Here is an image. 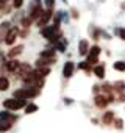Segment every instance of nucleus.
<instances>
[{"label":"nucleus","instance_id":"nucleus-1","mask_svg":"<svg viewBox=\"0 0 125 133\" xmlns=\"http://www.w3.org/2000/svg\"><path fill=\"white\" fill-rule=\"evenodd\" d=\"M42 36H44L45 39L52 41V42H56V41L63 39V33H61L58 28H55L53 25H50V27H44V28H42Z\"/></svg>","mask_w":125,"mask_h":133},{"label":"nucleus","instance_id":"nucleus-2","mask_svg":"<svg viewBox=\"0 0 125 133\" xmlns=\"http://www.w3.org/2000/svg\"><path fill=\"white\" fill-rule=\"evenodd\" d=\"M3 107L6 110H11V111H16V110H20V108H25V100H19V99H6L3 102Z\"/></svg>","mask_w":125,"mask_h":133},{"label":"nucleus","instance_id":"nucleus-3","mask_svg":"<svg viewBox=\"0 0 125 133\" xmlns=\"http://www.w3.org/2000/svg\"><path fill=\"white\" fill-rule=\"evenodd\" d=\"M17 121V116H14L10 111H0V122L3 124H14Z\"/></svg>","mask_w":125,"mask_h":133},{"label":"nucleus","instance_id":"nucleus-4","mask_svg":"<svg viewBox=\"0 0 125 133\" xmlns=\"http://www.w3.org/2000/svg\"><path fill=\"white\" fill-rule=\"evenodd\" d=\"M30 72H31V68H30V66H28L27 63H20V64H19V68L16 69V72H14V74H17V75L24 80Z\"/></svg>","mask_w":125,"mask_h":133},{"label":"nucleus","instance_id":"nucleus-5","mask_svg":"<svg viewBox=\"0 0 125 133\" xmlns=\"http://www.w3.org/2000/svg\"><path fill=\"white\" fill-rule=\"evenodd\" d=\"M41 59L45 61V64H52L56 61V56H55V50H42L41 52Z\"/></svg>","mask_w":125,"mask_h":133},{"label":"nucleus","instance_id":"nucleus-6","mask_svg":"<svg viewBox=\"0 0 125 133\" xmlns=\"http://www.w3.org/2000/svg\"><path fill=\"white\" fill-rule=\"evenodd\" d=\"M52 10H47V11H44V14L39 17V21H38V25H39V28H44L47 24H48V21L52 19Z\"/></svg>","mask_w":125,"mask_h":133},{"label":"nucleus","instance_id":"nucleus-7","mask_svg":"<svg viewBox=\"0 0 125 133\" xmlns=\"http://www.w3.org/2000/svg\"><path fill=\"white\" fill-rule=\"evenodd\" d=\"M10 30H11L10 22H2V24H0V42H3V41L6 39Z\"/></svg>","mask_w":125,"mask_h":133},{"label":"nucleus","instance_id":"nucleus-8","mask_svg":"<svg viewBox=\"0 0 125 133\" xmlns=\"http://www.w3.org/2000/svg\"><path fill=\"white\" fill-rule=\"evenodd\" d=\"M74 69H75V64L72 61H67L64 64V68H63V75H64L66 78H71L74 75Z\"/></svg>","mask_w":125,"mask_h":133},{"label":"nucleus","instance_id":"nucleus-9","mask_svg":"<svg viewBox=\"0 0 125 133\" xmlns=\"http://www.w3.org/2000/svg\"><path fill=\"white\" fill-rule=\"evenodd\" d=\"M94 103H95V107H97V108H102V110H103L109 102H108V99H106V96H105V94H97V96H95V99H94Z\"/></svg>","mask_w":125,"mask_h":133},{"label":"nucleus","instance_id":"nucleus-10","mask_svg":"<svg viewBox=\"0 0 125 133\" xmlns=\"http://www.w3.org/2000/svg\"><path fill=\"white\" fill-rule=\"evenodd\" d=\"M17 36H19V28H11L10 33H8V36H6V39H5V44L13 45V44L16 42V38H17Z\"/></svg>","mask_w":125,"mask_h":133},{"label":"nucleus","instance_id":"nucleus-11","mask_svg":"<svg viewBox=\"0 0 125 133\" xmlns=\"http://www.w3.org/2000/svg\"><path fill=\"white\" fill-rule=\"evenodd\" d=\"M19 61L17 59H10L8 63H5V69L6 71H10V72H16V69L19 68Z\"/></svg>","mask_w":125,"mask_h":133},{"label":"nucleus","instance_id":"nucleus-12","mask_svg":"<svg viewBox=\"0 0 125 133\" xmlns=\"http://www.w3.org/2000/svg\"><path fill=\"white\" fill-rule=\"evenodd\" d=\"M78 52H80V55H86V53L89 52V44H88L86 39H81V41H80V44H78Z\"/></svg>","mask_w":125,"mask_h":133},{"label":"nucleus","instance_id":"nucleus-13","mask_svg":"<svg viewBox=\"0 0 125 133\" xmlns=\"http://www.w3.org/2000/svg\"><path fill=\"white\" fill-rule=\"evenodd\" d=\"M22 50H24V45H16V47H13V49L8 52V56H10L11 59H14L17 55H20V53H22Z\"/></svg>","mask_w":125,"mask_h":133},{"label":"nucleus","instance_id":"nucleus-14","mask_svg":"<svg viewBox=\"0 0 125 133\" xmlns=\"http://www.w3.org/2000/svg\"><path fill=\"white\" fill-rule=\"evenodd\" d=\"M114 113L113 111H106V113H103V116H102V121H103V124H113L114 122Z\"/></svg>","mask_w":125,"mask_h":133},{"label":"nucleus","instance_id":"nucleus-15","mask_svg":"<svg viewBox=\"0 0 125 133\" xmlns=\"http://www.w3.org/2000/svg\"><path fill=\"white\" fill-rule=\"evenodd\" d=\"M44 14V10L42 8H36V10H31V13H30V19L31 21H34V19H38L39 21V17Z\"/></svg>","mask_w":125,"mask_h":133},{"label":"nucleus","instance_id":"nucleus-16","mask_svg":"<svg viewBox=\"0 0 125 133\" xmlns=\"http://www.w3.org/2000/svg\"><path fill=\"white\" fill-rule=\"evenodd\" d=\"M55 47H56L58 52H64L66 47H67V41H66V39H59V41L55 42Z\"/></svg>","mask_w":125,"mask_h":133},{"label":"nucleus","instance_id":"nucleus-17","mask_svg":"<svg viewBox=\"0 0 125 133\" xmlns=\"http://www.w3.org/2000/svg\"><path fill=\"white\" fill-rule=\"evenodd\" d=\"M94 74H95L99 78H103V77H105V66H103V64L95 66V68H94Z\"/></svg>","mask_w":125,"mask_h":133},{"label":"nucleus","instance_id":"nucleus-18","mask_svg":"<svg viewBox=\"0 0 125 133\" xmlns=\"http://www.w3.org/2000/svg\"><path fill=\"white\" fill-rule=\"evenodd\" d=\"M10 88V80L6 78V77H0V91H6Z\"/></svg>","mask_w":125,"mask_h":133},{"label":"nucleus","instance_id":"nucleus-19","mask_svg":"<svg viewBox=\"0 0 125 133\" xmlns=\"http://www.w3.org/2000/svg\"><path fill=\"white\" fill-rule=\"evenodd\" d=\"M113 68H114L116 71H119V72H125V63H123V61H116V63L113 64Z\"/></svg>","mask_w":125,"mask_h":133},{"label":"nucleus","instance_id":"nucleus-20","mask_svg":"<svg viewBox=\"0 0 125 133\" xmlns=\"http://www.w3.org/2000/svg\"><path fill=\"white\" fill-rule=\"evenodd\" d=\"M113 89L122 94V92L125 91V83H123V82H116V83H114V88H113Z\"/></svg>","mask_w":125,"mask_h":133},{"label":"nucleus","instance_id":"nucleus-21","mask_svg":"<svg viewBox=\"0 0 125 133\" xmlns=\"http://www.w3.org/2000/svg\"><path fill=\"white\" fill-rule=\"evenodd\" d=\"M100 55V47L99 45H94L89 49V56H99Z\"/></svg>","mask_w":125,"mask_h":133},{"label":"nucleus","instance_id":"nucleus-22","mask_svg":"<svg viewBox=\"0 0 125 133\" xmlns=\"http://www.w3.org/2000/svg\"><path fill=\"white\" fill-rule=\"evenodd\" d=\"M36 8H42L41 0H31V3H30V10H36Z\"/></svg>","mask_w":125,"mask_h":133},{"label":"nucleus","instance_id":"nucleus-23","mask_svg":"<svg viewBox=\"0 0 125 133\" xmlns=\"http://www.w3.org/2000/svg\"><path fill=\"white\" fill-rule=\"evenodd\" d=\"M34 111H38V105L30 103V105H27V107H25V113H34Z\"/></svg>","mask_w":125,"mask_h":133},{"label":"nucleus","instance_id":"nucleus-24","mask_svg":"<svg viewBox=\"0 0 125 133\" xmlns=\"http://www.w3.org/2000/svg\"><path fill=\"white\" fill-rule=\"evenodd\" d=\"M102 89H103V92H105V94H108V96H111V91H114V89L111 88V85H108V83H106V85H103V86H102Z\"/></svg>","mask_w":125,"mask_h":133},{"label":"nucleus","instance_id":"nucleus-25","mask_svg":"<svg viewBox=\"0 0 125 133\" xmlns=\"http://www.w3.org/2000/svg\"><path fill=\"white\" fill-rule=\"evenodd\" d=\"M113 124H114V127H116V128H119V130H122V128H123V121H122V119H114V122H113Z\"/></svg>","mask_w":125,"mask_h":133},{"label":"nucleus","instance_id":"nucleus-26","mask_svg":"<svg viewBox=\"0 0 125 133\" xmlns=\"http://www.w3.org/2000/svg\"><path fill=\"white\" fill-rule=\"evenodd\" d=\"M116 35H117L120 39L125 41V28H116Z\"/></svg>","mask_w":125,"mask_h":133},{"label":"nucleus","instance_id":"nucleus-27","mask_svg":"<svg viewBox=\"0 0 125 133\" xmlns=\"http://www.w3.org/2000/svg\"><path fill=\"white\" fill-rule=\"evenodd\" d=\"M89 66L91 64H95V63H99V56H88V61H86Z\"/></svg>","mask_w":125,"mask_h":133},{"label":"nucleus","instance_id":"nucleus-28","mask_svg":"<svg viewBox=\"0 0 125 133\" xmlns=\"http://www.w3.org/2000/svg\"><path fill=\"white\" fill-rule=\"evenodd\" d=\"M11 128V124H3V122H0V131H8Z\"/></svg>","mask_w":125,"mask_h":133},{"label":"nucleus","instance_id":"nucleus-29","mask_svg":"<svg viewBox=\"0 0 125 133\" xmlns=\"http://www.w3.org/2000/svg\"><path fill=\"white\" fill-rule=\"evenodd\" d=\"M22 3H24V0H13V6L14 8H20Z\"/></svg>","mask_w":125,"mask_h":133},{"label":"nucleus","instance_id":"nucleus-30","mask_svg":"<svg viewBox=\"0 0 125 133\" xmlns=\"http://www.w3.org/2000/svg\"><path fill=\"white\" fill-rule=\"evenodd\" d=\"M30 24H31V19H30V17H25V19L22 21V25H24L25 28H28V27H30Z\"/></svg>","mask_w":125,"mask_h":133},{"label":"nucleus","instance_id":"nucleus-31","mask_svg":"<svg viewBox=\"0 0 125 133\" xmlns=\"http://www.w3.org/2000/svg\"><path fill=\"white\" fill-rule=\"evenodd\" d=\"M45 6H47L48 10H52V8L55 6V0H45Z\"/></svg>","mask_w":125,"mask_h":133},{"label":"nucleus","instance_id":"nucleus-32","mask_svg":"<svg viewBox=\"0 0 125 133\" xmlns=\"http://www.w3.org/2000/svg\"><path fill=\"white\" fill-rule=\"evenodd\" d=\"M119 100H120V102H125V92H122V94L119 96Z\"/></svg>","mask_w":125,"mask_h":133},{"label":"nucleus","instance_id":"nucleus-33","mask_svg":"<svg viewBox=\"0 0 125 133\" xmlns=\"http://www.w3.org/2000/svg\"><path fill=\"white\" fill-rule=\"evenodd\" d=\"M3 59H5L3 53H0V68H2V64H3Z\"/></svg>","mask_w":125,"mask_h":133}]
</instances>
